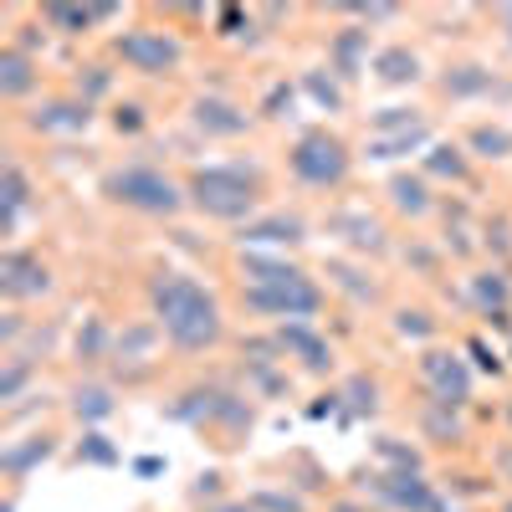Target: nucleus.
Instances as JSON below:
<instances>
[{
	"mask_svg": "<svg viewBox=\"0 0 512 512\" xmlns=\"http://www.w3.org/2000/svg\"><path fill=\"white\" fill-rule=\"evenodd\" d=\"M466 349H472V359H477V369H487V374H497V369H502V359H497V354H492V349L482 344V338H472V344H466Z\"/></svg>",
	"mask_w": 512,
	"mask_h": 512,
	"instance_id": "obj_43",
	"label": "nucleus"
},
{
	"mask_svg": "<svg viewBox=\"0 0 512 512\" xmlns=\"http://www.w3.org/2000/svg\"><path fill=\"white\" fill-rule=\"evenodd\" d=\"M195 128H205V134H221V139H236L246 134V113L226 98H195Z\"/></svg>",
	"mask_w": 512,
	"mask_h": 512,
	"instance_id": "obj_15",
	"label": "nucleus"
},
{
	"mask_svg": "<svg viewBox=\"0 0 512 512\" xmlns=\"http://www.w3.org/2000/svg\"><path fill=\"white\" fill-rule=\"evenodd\" d=\"M241 308L262 318H282V323H308L323 308V292L313 277H292L277 287H241Z\"/></svg>",
	"mask_w": 512,
	"mask_h": 512,
	"instance_id": "obj_5",
	"label": "nucleus"
},
{
	"mask_svg": "<svg viewBox=\"0 0 512 512\" xmlns=\"http://www.w3.org/2000/svg\"><path fill=\"white\" fill-rule=\"evenodd\" d=\"M390 195H395V205L405 210V216H425V210H431V190H425L420 175H395Z\"/></svg>",
	"mask_w": 512,
	"mask_h": 512,
	"instance_id": "obj_23",
	"label": "nucleus"
},
{
	"mask_svg": "<svg viewBox=\"0 0 512 512\" xmlns=\"http://www.w3.org/2000/svg\"><path fill=\"white\" fill-rule=\"evenodd\" d=\"M108 354V323L103 318H88L82 323V333H77V359L82 364H98Z\"/></svg>",
	"mask_w": 512,
	"mask_h": 512,
	"instance_id": "obj_28",
	"label": "nucleus"
},
{
	"mask_svg": "<svg viewBox=\"0 0 512 512\" xmlns=\"http://www.w3.org/2000/svg\"><path fill=\"white\" fill-rule=\"evenodd\" d=\"M113 16H118L113 0H98V6H62V0H52V6H41V21H47L52 31H67V36L93 31L98 21H113Z\"/></svg>",
	"mask_w": 512,
	"mask_h": 512,
	"instance_id": "obj_13",
	"label": "nucleus"
},
{
	"mask_svg": "<svg viewBox=\"0 0 512 512\" xmlns=\"http://www.w3.org/2000/svg\"><path fill=\"white\" fill-rule=\"evenodd\" d=\"M374 77H379V82H390V88H405V82L420 77V62H415L410 47H384V52L374 57Z\"/></svg>",
	"mask_w": 512,
	"mask_h": 512,
	"instance_id": "obj_20",
	"label": "nucleus"
},
{
	"mask_svg": "<svg viewBox=\"0 0 512 512\" xmlns=\"http://www.w3.org/2000/svg\"><path fill=\"white\" fill-rule=\"evenodd\" d=\"M328 231L344 236L354 251H384V226H379L374 216H364V210H333Z\"/></svg>",
	"mask_w": 512,
	"mask_h": 512,
	"instance_id": "obj_14",
	"label": "nucleus"
},
{
	"mask_svg": "<svg viewBox=\"0 0 512 512\" xmlns=\"http://www.w3.org/2000/svg\"><path fill=\"white\" fill-rule=\"evenodd\" d=\"M303 88H308V98H313L318 108H328V113H338V108H344V88H338L333 77H323V67L303 72Z\"/></svg>",
	"mask_w": 512,
	"mask_h": 512,
	"instance_id": "obj_26",
	"label": "nucleus"
},
{
	"mask_svg": "<svg viewBox=\"0 0 512 512\" xmlns=\"http://www.w3.org/2000/svg\"><path fill=\"white\" fill-rule=\"evenodd\" d=\"M241 277L246 287H277V282H292V277H303L292 262H277V256H262V251H246L241 256Z\"/></svg>",
	"mask_w": 512,
	"mask_h": 512,
	"instance_id": "obj_18",
	"label": "nucleus"
},
{
	"mask_svg": "<svg viewBox=\"0 0 512 512\" xmlns=\"http://www.w3.org/2000/svg\"><path fill=\"white\" fill-rule=\"evenodd\" d=\"M72 410H77V420H108L113 415V395L103 390V384H88V390H77Z\"/></svg>",
	"mask_w": 512,
	"mask_h": 512,
	"instance_id": "obj_30",
	"label": "nucleus"
},
{
	"mask_svg": "<svg viewBox=\"0 0 512 512\" xmlns=\"http://www.w3.org/2000/svg\"><path fill=\"white\" fill-rule=\"evenodd\" d=\"M103 195L113 205H128L139 216H175V210L190 200L164 169H149V164H128V169H113L103 180Z\"/></svg>",
	"mask_w": 512,
	"mask_h": 512,
	"instance_id": "obj_3",
	"label": "nucleus"
},
{
	"mask_svg": "<svg viewBox=\"0 0 512 512\" xmlns=\"http://www.w3.org/2000/svg\"><path fill=\"white\" fill-rule=\"evenodd\" d=\"M210 512H256L251 502H221V507H210Z\"/></svg>",
	"mask_w": 512,
	"mask_h": 512,
	"instance_id": "obj_45",
	"label": "nucleus"
},
{
	"mask_svg": "<svg viewBox=\"0 0 512 512\" xmlns=\"http://www.w3.org/2000/svg\"><path fill=\"white\" fill-rule=\"evenodd\" d=\"M507 472H512V456H507Z\"/></svg>",
	"mask_w": 512,
	"mask_h": 512,
	"instance_id": "obj_48",
	"label": "nucleus"
},
{
	"mask_svg": "<svg viewBox=\"0 0 512 512\" xmlns=\"http://www.w3.org/2000/svg\"><path fill=\"white\" fill-rule=\"evenodd\" d=\"M26 200H31V185H26V175H21V164L11 159L6 169H0V226H6V231H16Z\"/></svg>",
	"mask_w": 512,
	"mask_h": 512,
	"instance_id": "obj_17",
	"label": "nucleus"
},
{
	"mask_svg": "<svg viewBox=\"0 0 512 512\" xmlns=\"http://www.w3.org/2000/svg\"><path fill=\"white\" fill-rule=\"evenodd\" d=\"M502 512H512V502H507V507H502Z\"/></svg>",
	"mask_w": 512,
	"mask_h": 512,
	"instance_id": "obj_49",
	"label": "nucleus"
},
{
	"mask_svg": "<svg viewBox=\"0 0 512 512\" xmlns=\"http://www.w3.org/2000/svg\"><path fill=\"white\" fill-rule=\"evenodd\" d=\"M379 456H384V461H395L400 472H420V456H415L410 446H400L395 436H384V441H379Z\"/></svg>",
	"mask_w": 512,
	"mask_h": 512,
	"instance_id": "obj_39",
	"label": "nucleus"
},
{
	"mask_svg": "<svg viewBox=\"0 0 512 512\" xmlns=\"http://www.w3.org/2000/svg\"><path fill=\"white\" fill-rule=\"evenodd\" d=\"M113 52L128 72H144V77H164V72H175L185 47L169 31H154V26H134V31H123L113 41Z\"/></svg>",
	"mask_w": 512,
	"mask_h": 512,
	"instance_id": "obj_6",
	"label": "nucleus"
},
{
	"mask_svg": "<svg viewBox=\"0 0 512 512\" xmlns=\"http://www.w3.org/2000/svg\"><path fill=\"white\" fill-rule=\"evenodd\" d=\"M108 93V72L103 67H88V72H77V98L88 103V98H103Z\"/></svg>",
	"mask_w": 512,
	"mask_h": 512,
	"instance_id": "obj_40",
	"label": "nucleus"
},
{
	"mask_svg": "<svg viewBox=\"0 0 512 512\" xmlns=\"http://www.w3.org/2000/svg\"><path fill=\"white\" fill-rule=\"evenodd\" d=\"M374 395H379V390H374V379H364V374L349 379V390H344V400H349L354 415H369V410H374Z\"/></svg>",
	"mask_w": 512,
	"mask_h": 512,
	"instance_id": "obj_35",
	"label": "nucleus"
},
{
	"mask_svg": "<svg viewBox=\"0 0 512 512\" xmlns=\"http://www.w3.org/2000/svg\"><path fill=\"white\" fill-rule=\"evenodd\" d=\"M328 277L344 287L349 297H359V303H364V297H374V282H364V272H354L349 262H328Z\"/></svg>",
	"mask_w": 512,
	"mask_h": 512,
	"instance_id": "obj_32",
	"label": "nucleus"
},
{
	"mask_svg": "<svg viewBox=\"0 0 512 512\" xmlns=\"http://www.w3.org/2000/svg\"><path fill=\"white\" fill-rule=\"evenodd\" d=\"M502 31H507V47H512V6H502Z\"/></svg>",
	"mask_w": 512,
	"mask_h": 512,
	"instance_id": "obj_46",
	"label": "nucleus"
},
{
	"mask_svg": "<svg viewBox=\"0 0 512 512\" xmlns=\"http://www.w3.org/2000/svg\"><path fill=\"white\" fill-rule=\"evenodd\" d=\"M52 456V436H31V441H21V446H6V456H0V466H6L11 477H26L36 461H47Z\"/></svg>",
	"mask_w": 512,
	"mask_h": 512,
	"instance_id": "obj_21",
	"label": "nucleus"
},
{
	"mask_svg": "<svg viewBox=\"0 0 512 512\" xmlns=\"http://www.w3.org/2000/svg\"><path fill=\"white\" fill-rule=\"evenodd\" d=\"M420 144H425V123H420V128H405V134H384V139L374 134V139H369V159H405V154H415Z\"/></svg>",
	"mask_w": 512,
	"mask_h": 512,
	"instance_id": "obj_22",
	"label": "nucleus"
},
{
	"mask_svg": "<svg viewBox=\"0 0 512 512\" xmlns=\"http://www.w3.org/2000/svg\"><path fill=\"white\" fill-rule=\"evenodd\" d=\"M303 221L287 216V210H272V216H251L241 226V246H297L303 241Z\"/></svg>",
	"mask_w": 512,
	"mask_h": 512,
	"instance_id": "obj_11",
	"label": "nucleus"
},
{
	"mask_svg": "<svg viewBox=\"0 0 512 512\" xmlns=\"http://www.w3.org/2000/svg\"><path fill=\"white\" fill-rule=\"evenodd\" d=\"M374 492L390 502V507H400V512H446L441 497H436V487L425 482L420 472H390V477H379Z\"/></svg>",
	"mask_w": 512,
	"mask_h": 512,
	"instance_id": "obj_9",
	"label": "nucleus"
},
{
	"mask_svg": "<svg viewBox=\"0 0 512 512\" xmlns=\"http://www.w3.org/2000/svg\"><path fill=\"white\" fill-rule=\"evenodd\" d=\"M93 123V108L82 98H57V103H41L31 113V128L36 134H77V128Z\"/></svg>",
	"mask_w": 512,
	"mask_h": 512,
	"instance_id": "obj_12",
	"label": "nucleus"
},
{
	"mask_svg": "<svg viewBox=\"0 0 512 512\" xmlns=\"http://www.w3.org/2000/svg\"><path fill=\"white\" fill-rule=\"evenodd\" d=\"M277 349H282V359H297V364H308V369H328L333 364V354H328V344L313 333V323H277Z\"/></svg>",
	"mask_w": 512,
	"mask_h": 512,
	"instance_id": "obj_10",
	"label": "nucleus"
},
{
	"mask_svg": "<svg viewBox=\"0 0 512 512\" xmlns=\"http://www.w3.org/2000/svg\"><path fill=\"white\" fill-rule=\"evenodd\" d=\"M282 103H292V88H282V82H277V88L267 93V103H262V113L267 118H282Z\"/></svg>",
	"mask_w": 512,
	"mask_h": 512,
	"instance_id": "obj_44",
	"label": "nucleus"
},
{
	"mask_svg": "<svg viewBox=\"0 0 512 512\" xmlns=\"http://www.w3.org/2000/svg\"><path fill=\"white\" fill-rule=\"evenodd\" d=\"M154 338H159V328H154V323H134V328H123V333H118V359H149Z\"/></svg>",
	"mask_w": 512,
	"mask_h": 512,
	"instance_id": "obj_29",
	"label": "nucleus"
},
{
	"mask_svg": "<svg viewBox=\"0 0 512 512\" xmlns=\"http://www.w3.org/2000/svg\"><path fill=\"white\" fill-rule=\"evenodd\" d=\"M251 507H256V512H303V502H297L292 492H272V487H267V492H256Z\"/></svg>",
	"mask_w": 512,
	"mask_h": 512,
	"instance_id": "obj_37",
	"label": "nucleus"
},
{
	"mask_svg": "<svg viewBox=\"0 0 512 512\" xmlns=\"http://www.w3.org/2000/svg\"><path fill=\"white\" fill-rule=\"evenodd\" d=\"M425 169L431 175H441V180H466V159H461V149H451V144H431V154H425Z\"/></svg>",
	"mask_w": 512,
	"mask_h": 512,
	"instance_id": "obj_27",
	"label": "nucleus"
},
{
	"mask_svg": "<svg viewBox=\"0 0 512 512\" xmlns=\"http://www.w3.org/2000/svg\"><path fill=\"white\" fill-rule=\"evenodd\" d=\"M287 164H292V175L313 190H333V185L349 180V149H344V139H333L328 128H313V134L297 139Z\"/></svg>",
	"mask_w": 512,
	"mask_h": 512,
	"instance_id": "obj_4",
	"label": "nucleus"
},
{
	"mask_svg": "<svg viewBox=\"0 0 512 512\" xmlns=\"http://www.w3.org/2000/svg\"><path fill=\"white\" fill-rule=\"evenodd\" d=\"M149 303H154V318L159 328L169 333V344L185 349V354H200L221 338V308L195 277L185 272H164L149 282Z\"/></svg>",
	"mask_w": 512,
	"mask_h": 512,
	"instance_id": "obj_1",
	"label": "nucleus"
},
{
	"mask_svg": "<svg viewBox=\"0 0 512 512\" xmlns=\"http://www.w3.org/2000/svg\"><path fill=\"white\" fill-rule=\"evenodd\" d=\"M507 425H512V400H507Z\"/></svg>",
	"mask_w": 512,
	"mask_h": 512,
	"instance_id": "obj_47",
	"label": "nucleus"
},
{
	"mask_svg": "<svg viewBox=\"0 0 512 512\" xmlns=\"http://www.w3.org/2000/svg\"><path fill=\"white\" fill-rule=\"evenodd\" d=\"M395 333H400V338H431V333H436V323L425 318L420 308H415V313L405 308V313H395Z\"/></svg>",
	"mask_w": 512,
	"mask_h": 512,
	"instance_id": "obj_36",
	"label": "nucleus"
},
{
	"mask_svg": "<svg viewBox=\"0 0 512 512\" xmlns=\"http://www.w3.org/2000/svg\"><path fill=\"white\" fill-rule=\"evenodd\" d=\"M466 144H472L482 159H507L512 154V134H507L502 123H477L472 134H466Z\"/></svg>",
	"mask_w": 512,
	"mask_h": 512,
	"instance_id": "obj_24",
	"label": "nucleus"
},
{
	"mask_svg": "<svg viewBox=\"0 0 512 512\" xmlns=\"http://www.w3.org/2000/svg\"><path fill=\"white\" fill-rule=\"evenodd\" d=\"M472 297H477L487 313H502V303H507V277H502V272H482V277H472Z\"/></svg>",
	"mask_w": 512,
	"mask_h": 512,
	"instance_id": "obj_31",
	"label": "nucleus"
},
{
	"mask_svg": "<svg viewBox=\"0 0 512 512\" xmlns=\"http://www.w3.org/2000/svg\"><path fill=\"white\" fill-rule=\"evenodd\" d=\"M47 287H52V272L41 267L31 251H16L11 246L6 256H0V292H6L11 303H31V297H41Z\"/></svg>",
	"mask_w": 512,
	"mask_h": 512,
	"instance_id": "obj_8",
	"label": "nucleus"
},
{
	"mask_svg": "<svg viewBox=\"0 0 512 512\" xmlns=\"http://www.w3.org/2000/svg\"><path fill=\"white\" fill-rule=\"evenodd\" d=\"M77 456H82V461H93V466H113V461H118V451H113V446H108V436H98V431L82 436Z\"/></svg>",
	"mask_w": 512,
	"mask_h": 512,
	"instance_id": "obj_34",
	"label": "nucleus"
},
{
	"mask_svg": "<svg viewBox=\"0 0 512 512\" xmlns=\"http://www.w3.org/2000/svg\"><path fill=\"white\" fill-rule=\"evenodd\" d=\"M190 205L216 221H251V205L262 195V169L256 164H205L190 175Z\"/></svg>",
	"mask_w": 512,
	"mask_h": 512,
	"instance_id": "obj_2",
	"label": "nucleus"
},
{
	"mask_svg": "<svg viewBox=\"0 0 512 512\" xmlns=\"http://www.w3.org/2000/svg\"><path fill=\"white\" fill-rule=\"evenodd\" d=\"M36 88V57H26L21 47L0 52V98H26Z\"/></svg>",
	"mask_w": 512,
	"mask_h": 512,
	"instance_id": "obj_16",
	"label": "nucleus"
},
{
	"mask_svg": "<svg viewBox=\"0 0 512 512\" xmlns=\"http://www.w3.org/2000/svg\"><path fill=\"white\" fill-rule=\"evenodd\" d=\"M420 379L431 384L436 405H446V410H461L466 400H472V369H466L456 354H446V349H425L420 354Z\"/></svg>",
	"mask_w": 512,
	"mask_h": 512,
	"instance_id": "obj_7",
	"label": "nucleus"
},
{
	"mask_svg": "<svg viewBox=\"0 0 512 512\" xmlns=\"http://www.w3.org/2000/svg\"><path fill=\"white\" fill-rule=\"evenodd\" d=\"M446 93H451V98L492 93V72H487V67H451V72H446Z\"/></svg>",
	"mask_w": 512,
	"mask_h": 512,
	"instance_id": "obj_25",
	"label": "nucleus"
},
{
	"mask_svg": "<svg viewBox=\"0 0 512 512\" xmlns=\"http://www.w3.org/2000/svg\"><path fill=\"white\" fill-rule=\"evenodd\" d=\"M344 16H359V21H390L395 16V6H338Z\"/></svg>",
	"mask_w": 512,
	"mask_h": 512,
	"instance_id": "obj_42",
	"label": "nucleus"
},
{
	"mask_svg": "<svg viewBox=\"0 0 512 512\" xmlns=\"http://www.w3.org/2000/svg\"><path fill=\"white\" fill-rule=\"evenodd\" d=\"M374 128H379V139H384V134H405V128H420V118H415V108H379V113H374Z\"/></svg>",
	"mask_w": 512,
	"mask_h": 512,
	"instance_id": "obj_33",
	"label": "nucleus"
},
{
	"mask_svg": "<svg viewBox=\"0 0 512 512\" xmlns=\"http://www.w3.org/2000/svg\"><path fill=\"white\" fill-rule=\"evenodd\" d=\"M364 47H369V31H338L333 36V47H328V57H333V72L338 77H359V67H364Z\"/></svg>",
	"mask_w": 512,
	"mask_h": 512,
	"instance_id": "obj_19",
	"label": "nucleus"
},
{
	"mask_svg": "<svg viewBox=\"0 0 512 512\" xmlns=\"http://www.w3.org/2000/svg\"><path fill=\"white\" fill-rule=\"evenodd\" d=\"M26 374H31V364L16 354V359L6 364V374H0V400H16V395H21V384H26Z\"/></svg>",
	"mask_w": 512,
	"mask_h": 512,
	"instance_id": "obj_38",
	"label": "nucleus"
},
{
	"mask_svg": "<svg viewBox=\"0 0 512 512\" xmlns=\"http://www.w3.org/2000/svg\"><path fill=\"white\" fill-rule=\"evenodd\" d=\"M113 123H118V134H139V128H144V108L139 103H123L113 113Z\"/></svg>",
	"mask_w": 512,
	"mask_h": 512,
	"instance_id": "obj_41",
	"label": "nucleus"
}]
</instances>
